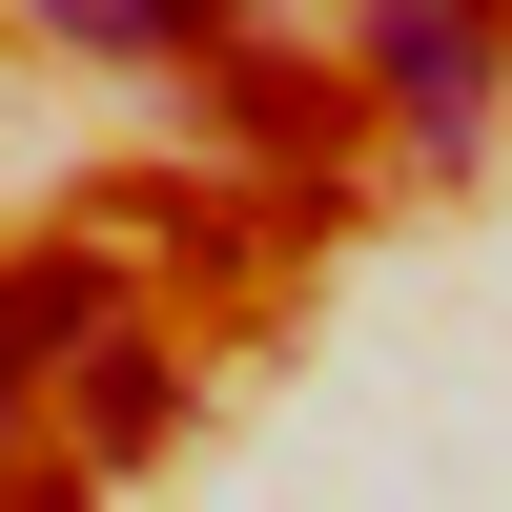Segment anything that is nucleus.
Instances as JSON below:
<instances>
[{"mask_svg": "<svg viewBox=\"0 0 512 512\" xmlns=\"http://www.w3.org/2000/svg\"><path fill=\"white\" fill-rule=\"evenodd\" d=\"M369 82H390L431 144L492 123V0H369Z\"/></svg>", "mask_w": 512, "mask_h": 512, "instance_id": "f257e3e1", "label": "nucleus"}, {"mask_svg": "<svg viewBox=\"0 0 512 512\" xmlns=\"http://www.w3.org/2000/svg\"><path fill=\"white\" fill-rule=\"evenodd\" d=\"M82 41H164V21H205V0H62Z\"/></svg>", "mask_w": 512, "mask_h": 512, "instance_id": "f03ea898", "label": "nucleus"}, {"mask_svg": "<svg viewBox=\"0 0 512 512\" xmlns=\"http://www.w3.org/2000/svg\"><path fill=\"white\" fill-rule=\"evenodd\" d=\"M0 390H21V349H0Z\"/></svg>", "mask_w": 512, "mask_h": 512, "instance_id": "7ed1b4c3", "label": "nucleus"}]
</instances>
